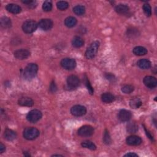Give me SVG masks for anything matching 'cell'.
I'll list each match as a JSON object with an SVG mask.
<instances>
[{
	"label": "cell",
	"instance_id": "obj_26",
	"mask_svg": "<svg viewBox=\"0 0 157 157\" xmlns=\"http://www.w3.org/2000/svg\"><path fill=\"white\" fill-rule=\"evenodd\" d=\"M127 130L130 133H135L138 130V126L136 123H129L127 127Z\"/></svg>",
	"mask_w": 157,
	"mask_h": 157
},
{
	"label": "cell",
	"instance_id": "obj_34",
	"mask_svg": "<svg viewBox=\"0 0 157 157\" xmlns=\"http://www.w3.org/2000/svg\"><path fill=\"white\" fill-rule=\"evenodd\" d=\"M103 141L104 142L107 144L109 145L111 143V138L110 136L109 135V133L107 130H105L104 133V136H103Z\"/></svg>",
	"mask_w": 157,
	"mask_h": 157
},
{
	"label": "cell",
	"instance_id": "obj_41",
	"mask_svg": "<svg viewBox=\"0 0 157 157\" xmlns=\"http://www.w3.org/2000/svg\"><path fill=\"white\" fill-rule=\"evenodd\" d=\"M63 156V155H52V156Z\"/></svg>",
	"mask_w": 157,
	"mask_h": 157
},
{
	"label": "cell",
	"instance_id": "obj_21",
	"mask_svg": "<svg viewBox=\"0 0 157 157\" xmlns=\"http://www.w3.org/2000/svg\"><path fill=\"white\" fill-rule=\"evenodd\" d=\"M84 41L82 38L79 36H75L72 40V44L74 47L79 48L84 46Z\"/></svg>",
	"mask_w": 157,
	"mask_h": 157
},
{
	"label": "cell",
	"instance_id": "obj_17",
	"mask_svg": "<svg viewBox=\"0 0 157 157\" xmlns=\"http://www.w3.org/2000/svg\"><path fill=\"white\" fill-rule=\"evenodd\" d=\"M115 10L116 12L119 14L125 15L128 13V12L130 11V8L128 6L125 4H120L116 7Z\"/></svg>",
	"mask_w": 157,
	"mask_h": 157
},
{
	"label": "cell",
	"instance_id": "obj_16",
	"mask_svg": "<svg viewBox=\"0 0 157 157\" xmlns=\"http://www.w3.org/2000/svg\"><path fill=\"white\" fill-rule=\"evenodd\" d=\"M6 10L8 12L14 14H19L21 11V7L16 4H9L6 6Z\"/></svg>",
	"mask_w": 157,
	"mask_h": 157
},
{
	"label": "cell",
	"instance_id": "obj_38",
	"mask_svg": "<svg viewBox=\"0 0 157 157\" xmlns=\"http://www.w3.org/2000/svg\"><path fill=\"white\" fill-rule=\"evenodd\" d=\"M6 150V147L5 145H3V143H1V145H0V152H1V153H3Z\"/></svg>",
	"mask_w": 157,
	"mask_h": 157
},
{
	"label": "cell",
	"instance_id": "obj_32",
	"mask_svg": "<svg viewBox=\"0 0 157 157\" xmlns=\"http://www.w3.org/2000/svg\"><path fill=\"white\" fill-rule=\"evenodd\" d=\"M42 9L46 12H49L52 9V4L50 1H46L43 3Z\"/></svg>",
	"mask_w": 157,
	"mask_h": 157
},
{
	"label": "cell",
	"instance_id": "obj_14",
	"mask_svg": "<svg viewBox=\"0 0 157 157\" xmlns=\"http://www.w3.org/2000/svg\"><path fill=\"white\" fill-rule=\"evenodd\" d=\"M127 144L131 146H136L142 143V139L137 136H130L126 139Z\"/></svg>",
	"mask_w": 157,
	"mask_h": 157
},
{
	"label": "cell",
	"instance_id": "obj_33",
	"mask_svg": "<svg viewBox=\"0 0 157 157\" xmlns=\"http://www.w3.org/2000/svg\"><path fill=\"white\" fill-rule=\"evenodd\" d=\"M84 83H85V85H86V87H87V89H88V90L90 94V95H93V92H94L93 88V87H92L90 83V81H89V80L88 79V78H87V77L86 76H85V78H84Z\"/></svg>",
	"mask_w": 157,
	"mask_h": 157
},
{
	"label": "cell",
	"instance_id": "obj_22",
	"mask_svg": "<svg viewBox=\"0 0 157 157\" xmlns=\"http://www.w3.org/2000/svg\"><path fill=\"white\" fill-rule=\"evenodd\" d=\"M65 25L68 28H73L77 24V20L74 17H68L64 20Z\"/></svg>",
	"mask_w": 157,
	"mask_h": 157
},
{
	"label": "cell",
	"instance_id": "obj_19",
	"mask_svg": "<svg viewBox=\"0 0 157 157\" xmlns=\"http://www.w3.org/2000/svg\"><path fill=\"white\" fill-rule=\"evenodd\" d=\"M138 66L143 70L149 69L151 67V62L147 59H141L137 63Z\"/></svg>",
	"mask_w": 157,
	"mask_h": 157
},
{
	"label": "cell",
	"instance_id": "obj_12",
	"mask_svg": "<svg viewBox=\"0 0 157 157\" xmlns=\"http://www.w3.org/2000/svg\"><path fill=\"white\" fill-rule=\"evenodd\" d=\"M144 85L149 88H153L157 85L156 78L152 76L145 77L143 80Z\"/></svg>",
	"mask_w": 157,
	"mask_h": 157
},
{
	"label": "cell",
	"instance_id": "obj_28",
	"mask_svg": "<svg viewBox=\"0 0 157 157\" xmlns=\"http://www.w3.org/2000/svg\"><path fill=\"white\" fill-rule=\"evenodd\" d=\"M81 145L82 147L88 149L92 150H95L96 149V145L92 142L90 141H85L82 142L81 144Z\"/></svg>",
	"mask_w": 157,
	"mask_h": 157
},
{
	"label": "cell",
	"instance_id": "obj_10",
	"mask_svg": "<svg viewBox=\"0 0 157 157\" xmlns=\"http://www.w3.org/2000/svg\"><path fill=\"white\" fill-rule=\"evenodd\" d=\"M67 84L68 87L72 89H75L77 88L80 84L79 78L76 76L71 75L67 78Z\"/></svg>",
	"mask_w": 157,
	"mask_h": 157
},
{
	"label": "cell",
	"instance_id": "obj_3",
	"mask_svg": "<svg viewBox=\"0 0 157 157\" xmlns=\"http://www.w3.org/2000/svg\"><path fill=\"white\" fill-rule=\"evenodd\" d=\"M38 24L36 23V21L33 20H26L22 25V29L23 31L27 34H30V33H32L35 32L37 28H38Z\"/></svg>",
	"mask_w": 157,
	"mask_h": 157
},
{
	"label": "cell",
	"instance_id": "obj_18",
	"mask_svg": "<svg viewBox=\"0 0 157 157\" xmlns=\"http://www.w3.org/2000/svg\"><path fill=\"white\" fill-rule=\"evenodd\" d=\"M4 138L7 141H11L16 139V138H17V134L12 130L6 129L4 133Z\"/></svg>",
	"mask_w": 157,
	"mask_h": 157
},
{
	"label": "cell",
	"instance_id": "obj_1",
	"mask_svg": "<svg viewBox=\"0 0 157 157\" xmlns=\"http://www.w3.org/2000/svg\"><path fill=\"white\" fill-rule=\"evenodd\" d=\"M38 71V66L35 63L28 64L24 70V77L27 80H31L34 78Z\"/></svg>",
	"mask_w": 157,
	"mask_h": 157
},
{
	"label": "cell",
	"instance_id": "obj_37",
	"mask_svg": "<svg viewBox=\"0 0 157 157\" xmlns=\"http://www.w3.org/2000/svg\"><path fill=\"white\" fill-rule=\"evenodd\" d=\"M50 90L52 93H55L56 91L57 90V87L56 86V84L54 81H52L50 85Z\"/></svg>",
	"mask_w": 157,
	"mask_h": 157
},
{
	"label": "cell",
	"instance_id": "obj_31",
	"mask_svg": "<svg viewBox=\"0 0 157 157\" xmlns=\"http://www.w3.org/2000/svg\"><path fill=\"white\" fill-rule=\"evenodd\" d=\"M121 91L125 94H130L134 91V87L131 85H125L121 88Z\"/></svg>",
	"mask_w": 157,
	"mask_h": 157
},
{
	"label": "cell",
	"instance_id": "obj_15",
	"mask_svg": "<svg viewBox=\"0 0 157 157\" xmlns=\"http://www.w3.org/2000/svg\"><path fill=\"white\" fill-rule=\"evenodd\" d=\"M19 104L22 106L31 107L34 104V102L31 98L29 97H22L19 99Z\"/></svg>",
	"mask_w": 157,
	"mask_h": 157
},
{
	"label": "cell",
	"instance_id": "obj_20",
	"mask_svg": "<svg viewBox=\"0 0 157 157\" xmlns=\"http://www.w3.org/2000/svg\"><path fill=\"white\" fill-rule=\"evenodd\" d=\"M115 99V97L113 95L110 93H105L101 95L102 101L105 103H110L113 102Z\"/></svg>",
	"mask_w": 157,
	"mask_h": 157
},
{
	"label": "cell",
	"instance_id": "obj_30",
	"mask_svg": "<svg viewBox=\"0 0 157 157\" xmlns=\"http://www.w3.org/2000/svg\"><path fill=\"white\" fill-rule=\"evenodd\" d=\"M143 10L144 14L146 15L147 17H150L152 15V9L149 4L145 3L143 5L142 7Z\"/></svg>",
	"mask_w": 157,
	"mask_h": 157
},
{
	"label": "cell",
	"instance_id": "obj_11",
	"mask_svg": "<svg viewBox=\"0 0 157 157\" xmlns=\"http://www.w3.org/2000/svg\"><path fill=\"white\" fill-rule=\"evenodd\" d=\"M15 57L18 60H25L30 56V52L27 49H20L14 52Z\"/></svg>",
	"mask_w": 157,
	"mask_h": 157
},
{
	"label": "cell",
	"instance_id": "obj_25",
	"mask_svg": "<svg viewBox=\"0 0 157 157\" xmlns=\"http://www.w3.org/2000/svg\"><path fill=\"white\" fill-rule=\"evenodd\" d=\"M142 105V101L140 99L138 98H134L131 99L130 101V106L133 109H138Z\"/></svg>",
	"mask_w": 157,
	"mask_h": 157
},
{
	"label": "cell",
	"instance_id": "obj_8",
	"mask_svg": "<svg viewBox=\"0 0 157 157\" xmlns=\"http://www.w3.org/2000/svg\"><path fill=\"white\" fill-rule=\"evenodd\" d=\"M87 113L85 107L81 105H75L71 109V113L76 117H81L84 116Z\"/></svg>",
	"mask_w": 157,
	"mask_h": 157
},
{
	"label": "cell",
	"instance_id": "obj_35",
	"mask_svg": "<svg viewBox=\"0 0 157 157\" xmlns=\"http://www.w3.org/2000/svg\"><path fill=\"white\" fill-rule=\"evenodd\" d=\"M138 30H134L133 28H131V29H129L128 31H127V34L128 36H137L138 35Z\"/></svg>",
	"mask_w": 157,
	"mask_h": 157
},
{
	"label": "cell",
	"instance_id": "obj_39",
	"mask_svg": "<svg viewBox=\"0 0 157 157\" xmlns=\"http://www.w3.org/2000/svg\"><path fill=\"white\" fill-rule=\"evenodd\" d=\"M145 129V132H146V134H147V136H148V138L151 140V141H153V137H152V136L151 135V134H150V133L149 132V131L148 130H146V128H144Z\"/></svg>",
	"mask_w": 157,
	"mask_h": 157
},
{
	"label": "cell",
	"instance_id": "obj_2",
	"mask_svg": "<svg viewBox=\"0 0 157 157\" xmlns=\"http://www.w3.org/2000/svg\"><path fill=\"white\" fill-rule=\"evenodd\" d=\"M99 47V42L98 41H96L92 42L90 44V46L87 48L85 52L86 58L88 59H93L98 52Z\"/></svg>",
	"mask_w": 157,
	"mask_h": 157
},
{
	"label": "cell",
	"instance_id": "obj_36",
	"mask_svg": "<svg viewBox=\"0 0 157 157\" xmlns=\"http://www.w3.org/2000/svg\"><path fill=\"white\" fill-rule=\"evenodd\" d=\"M105 77L107 80L110 81V82H114L116 80V77H114V76L111 74L110 73H106L105 75Z\"/></svg>",
	"mask_w": 157,
	"mask_h": 157
},
{
	"label": "cell",
	"instance_id": "obj_29",
	"mask_svg": "<svg viewBox=\"0 0 157 157\" xmlns=\"http://www.w3.org/2000/svg\"><path fill=\"white\" fill-rule=\"evenodd\" d=\"M57 7L60 10H64L68 8L69 4L66 1H60L57 3Z\"/></svg>",
	"mask_w": 157,
	"mask_h": 157
},
{
	"label": "cell",
	"instance_id": "obj_24",
	"mask_svg": "<svg viewBox=\"0 0 157 157\" xmlns=\"http://www.w3.org/2000/svg\"><path fill=\"white\" fill-rule=\"evenodd\" d=\"M133 53L134 55H136L137 56H142L147 54V50L144 47L138 46L134 48Z\"/></svg>",
	"mask_w": 157,
	"mask_h": 157
},
{
	"label": "cell",
	"instance_id": "obj_7",
	"mask_svg": "<svg viewBox=\"0 0 157 157\" xmlns=\"http://www.w3.org/2000/svg\"><path fill=\"white\" fill-rule=\"evenodd\" d=\"M61 65L65 70H71L76 68V61L73 59L65 58L61 61Z\"/></svg>",
	"mask_w": 157,
	"mask_h": 157
},
{
	"label": "cell",
	"instance_id": "obj_40",
	"mask_svg": "<svg viewBox=\"0 0 157 157\" xmlns=\"http://www.w3.org/2000/svg\"><path fill=\"white\" fill-rule=\"evenodd\" d=\"M124 156H138V155L136 153L130 152V153H127L126 155H125Z\"/></svg>",
	"mask_w": 157,
	"mask_h": 157
},
{
	"label": "cell",
	"instance_id": "obj_4",
	"mask_svg": "<svg viewBox=\"0 0 157 157\" xmlns=\"http://www.w3.org/2000/svg\"><path fill=\"white\" fill-rule=\"evenodd\" d=\"M39 131L34 127L27 128L24 131V137L27 140H33L39 136Z\"/></svg>",
	"mask_w": 157,
	"mask_h": 157
},
{
	"label": "cell",
	"instance_id": "obj_27",
	"mask_svg": "<svg viewBox=\"0 0 157 157\" xmlns=\"http://www.w3.org/2000/svg\"><path fill=\"white\" fill-rule=\"evenodd\" d=\"M73 12L77 16L84 15L85 13V7L82 5L76 6L73 8Z\"/></svg>",
	"mask_w": 157,
	"mask_h": 157
},
{
	"label": "cell",
	"instance_id": "obj_5",
	"mask_svg": "<svg viewBox=\"0 0 157 157\" xmlns=\"http://www.w3.org/2000/svg\"><path fill=\"white\" fill-rule=\"evenodd\" d=\"M42 118V113L38 109H33L29 112L27 116V119L28 121L35 123Z\"/></svg>",
	"mask_w": 157,
	"mask_h": 157
},
{
	"label": "cell",
	"instance_id": "obj_23",
	"mask_svg": "<svg viewBox=\"0 0 157 157\" xmlns=\"http://www.w3.org/2000/svg\"><path fill=\"white\" fill-rule=\"evenodd\" d=\"M0 25L3 28H9L12 25L10 19L7 17H3L0 20Z\"/></svg>",
	"mask_w": 157,
	"mask_h": 157
},
{
	"label": "cell",
	"instance_id": "obj_13",
	"mask_svg": "<svg viewBox=\"0 0 157 157\" xmlns=\"http://www.w3.org/2000/svg\"><path fill=\"white\" fill-rule=\"evenodd\" d=\"M131 116L132 114L130 111L125 109H122L119 112L118 118L121 121L125 122L129 121L131 119Z\"/></svg>",
	"mask_w": 157,
	"mask_h": 157
},
{
	"label": "cell",
	"instance_id": "obj_6",
	"mask_svg": "<svg viewBox=\"0 0 157 157\" xmlns=\"http://www.w3.org/2000/svg\"><path fill=\"white\" fill-rule=\"evenodd\" d=\"M78 134L82 137H89L93 135L94 128L90 125H85L81 127L78 130Z\"/></svg>",
	"mask_w": 157,
	"mask_h": 157
},
{
	"label": "cell",
	"instance_id": "obj_9",
	"mask_svg": "<svg viewBox=\"0 0 157 157\" xmlns=\"http://www.w3.org/2000/svg\"><path fill=\"white\" fill-rule=\"evenodd\" d=\"M53 24L52 20L49 19H42L39 21L38 23V26L39 27L44 31H47L50 30L52 29L53 27Z\"/></svg>",
	"mask_w": 157,
	"mask_h": 157
}]
</instances>
